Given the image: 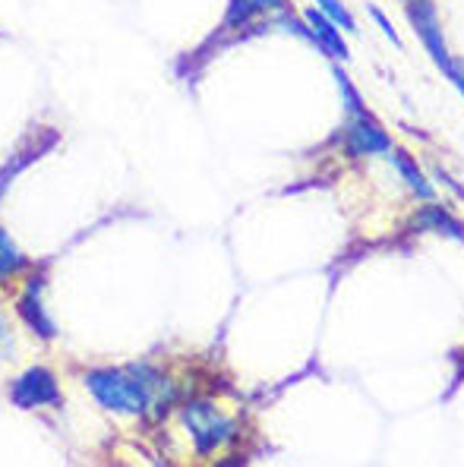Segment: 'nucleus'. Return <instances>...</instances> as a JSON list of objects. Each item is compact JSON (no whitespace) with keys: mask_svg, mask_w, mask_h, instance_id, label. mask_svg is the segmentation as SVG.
<instances>
[{"mask_svg":"<svg viewBox=\"0 0 464 467\" xmlns=\"http://www.w3.org/2000/svg\"><path fill=\"white\" fill-rule=\"evenodd\" d=\"M83 386L101 410L118 417H165L177 404V382L152 363L92 367Z\"/></svg>","mask_w":464,"mask_h":467,"instance_id":"nucleus-1","label":"nucleus"},{"mask_svg":"<svg viewBox=\"0 0 464 467\" xmlns=\"http://www.w3.org/2000/svg\"><path fill=\"white\" fill-rule=\"evenodd\" d=\"M180 427L193 442L196 455L202 458L231 449L237 439V420L231 414H224L211 398H190L180 408Z\"/></svg>","mask_w":464,"mask_h":467,"instance_id":"nucleus-2","label":"nucleus"},{"mask_svg":"<svg viewBox=\"0 0 464 467\" xmlns=\"http://www.w3.org/2000/svg\"><path fill=\"white\" fill-rule=\"evenodd\" d=\"M6 398L19 410H51L64 404V389L60 379L47 363H36L16 373L6 386Z\"/></svg>","mask_w":464,"mask_h":467,"instance_id":"nucleus-3","label":"nucleus"},{"mask_svg":"<svg viewBox=\"0 0 464 467\" xmlns=\"http://www.w3.org/2000/svg\"><path fill=\"white\" fill-rule=\"evenodd\" d=\"M45 291H47V272L45 265H36L16 291V316L32 332V338H38L42 345H51L60 332H57V322L51 319V310H47Z\"/></svg>","mask_w":464,"mask_h":467,"instance_id":"nucleus-4","label":"nucleus"},{"mask_svg":"<svg viewBox=\"0 0 464 467\" xmlns=\"http://www.w3.org/2000/svg\"><path fill=\"white\" fill-rule=\"evenodd\" d=\"M405 10H407V23H411V29L418 32V38L423 41L429 57H433V64L439 67L446 77H452L459 64H455L452 54H449V47H446V36H442V26H439V16H436L433 0H407Z\"/></svg>","mask_w":464,"mask_h":467,"instance_id":"nucleus-5","label":"nucleus"},{"mask_svg":"<svg viewBox=\"0 0 464 467\" xmlns=\"http://www.w3.org/2000/svg\"><path fill=\"white\" fill-rule=\"evenodd\" d=\"M341 142H345L347 155H388L395 149L388 133L370 111H347V120L341 127Z\"/></svg>","mask_w":464,"mask_h":467,"instance_id":"nucleus-6","label":"nucleus"},{"mask_svg":"<svg viewBox=\"0 0 464 467\" xmlns=\"http://www.w3.org/2000/svg\"><path fill=\"white\" fill-rule=\"evenodd\" d=\"M304 19H306V26L313 29V36H316V47L325 54V57L338 60V64L351 60V47H347V41H345V32H341L338 26L332 23L323 10H319V6H306Z\"/></svg>","mask_w":464,"mask_h":467,"instance_id":"nucleus-7","label":"nucleus"},{"mask_svg":"<svg viewBox=\"0 0 464 467\" xmlns=\"http://www.w3.org/2000/svg\"><path fill=\"white\" fill-rule=\"evenodd\" d=\"M57 142V130H42V136L38 140H29L23 149H19L16 155L10 158V161L0 168V202H4V196H6V190L13 187V181H16L19 174H23L29 164H36L38 158H42L47 149Z\"/></svg>","mask_w":464,"mask_h":467,"instance_id":"nucleus-8","label":"nucleus"},{"mask_svg":"<svg viewBox=\"0 0 464 467\" xmlns=\"http://www.w3.org/2000/svg\"><path fill=\"white\" fill-rule=\"evenodd\" d=\"M36 269V259L16 244L10 231L0 224V285H13V281H23L26 275Z\"/></svg>","mask_w":464,"mask_h":467,"instance_id":"nucleus-9","label":"nucleus"},{"mask_svg":"<svg viewBox=\"0 0 464 467\" xmlns=\"http://www.w3.org/2000/svg\"><path fill=\"white\" fill-rule=\"evenodd\" d=\"M278 10H291V0H231L222 29L241 32L247 26H253L256 19H263L265 13H278Z\"/></svg>","mask_w":464,"mask_h":467,"instance_id":"nucleus-10","label":"nucleus"},{"mask_svg":"<svg viewBox=\"0 0 464 467\" xmlns=\"http://www.w3.org/2000/svg\"><path fill=\"white\" fill-rule=\"evenodd\" d=\"M392 161H395V171L401 174V181L407 183V187L414 190V196L423 199V202H433L436 199V190H433V183H427V177H423V171L414 164V158L405 152V149H392Z\"/></svg>","mask_w":464,"mask_h":467,"instance_id":"nucleus-11","label":"nucleus"},{"mask_svg":"<svg viewBox=\"0 0 464 467\" xmlns=\"http://www.w3.org/2000/svg\"><path fill=\"white\" fill-rule=\"evenodd\" d=\"M414 218H418V228L420 231H439V234H446V237L464 240V224L455 215H449V212L442 209V205L427 202Z\"/></svg>","mask_w":464,"mask_h":467,"instance_id":"nucleus-12","label":"nucleus"},{"mask_svg":"<svg viewBox=\"0 0 464 467\" xmlns=\"http://www.w3.org/2000/svg\"><path fill=\"white\" fill-rule=\"evenodd\" d=\"M329 67H332V77H335L338 88H341V99H345V111H366L364 99H360L357 86H354L351 77L345 73V67H341L338 60H329Z\"/></svg>","mask_w":464,"mask_h":467,"instance_id":"nucleus-13","label":"nucleus"},{"mask_svg":"<svg viewBox=\"0 0 464 467\" xmlns=\"http://www.w3.org/2000/svg\"><path fill=\"white\" fill-rule=\"evenodd\" d=\"M313 6H319V10H323L341 32H347V36H357V19L351 16V10H347L341 0H313Z\"/></svg>","mask_w":464,"mask_h":467,"instance_id":"nucleus-14","label":"nucleus"},{"mask_svg":"<svg viewBox=\"0 0 464 467\" xmlns=\"http://www.w3.org/2000/svg\"><path fill=\"white\" fill-rule=\"evenodd\" d=\"M13 357H16V335L6 319V310L0 306V360H13Z\"/></svg>","mask_w":464,"mask_h":467,"instance_id":"nucleus-15","label":"nucleus"},{"mask_svg":"<svg viewBox=\"0 0 464 467\" xmlns=\"http://www.w3.org/2000/svg\"><path fill=\"white\" fill-rule=\"evenodd\" d=\"M366 13H370V19H373V23H376L379 29L386 32V38L392 41L395 47H401V38H398V32H395V26L388 23V16H386V13H382L376 4H366Z\"/></svg>","mask_w":464,"mask_h":467,"instance_id":"nucleus-16","label":"nucleus"}]
</instances>
